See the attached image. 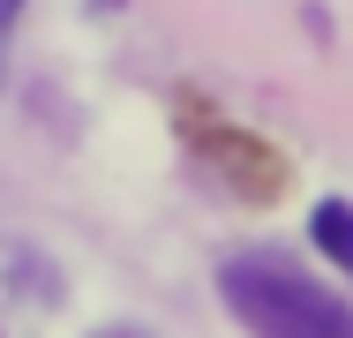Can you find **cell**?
Segmentation results:
<instances>
[{"mask_svg": "<svg viewBox=\"0 0 353 338\" xmlns=\"http://www.w3.org/2000/svg\"><path fill=\"white\" fill-rule=\"evenodd\" d=\"M15 15H23V0H0V83H8V30H15Z\"/></svg>", "mask_w": 353, "mask_h": 338, "instance_id": "3", "label": "cell"}, {"mask_svg": "<svg viewBox=\"0 0 353 338\" xmlns=\"http://www.w3.org/2000/svg\"><path fill=\"white\" fill-rule=\"evenodd\" d=\"M316 248L353 270V203H316Z\"/></svg>", "mask_w": 353, "mask_h": 338, "instance_id": "2", "label": "cell"}, {"mask_svg": "<svg viewBox=\"0 0 353 338\" xmlns=\"http://www.w3.org/2000/svg\"><path fill=\"white\" fill-rule=\"evenodd\" d=\"M105 338H143V331H105Z\"/></svg>", "mask_w": 353, "mask_h": 338, "instance_id": "4", "label": "cell"}, {"mask_svg": "<svg viewBox=\"0 0 353 338\" xmlns=\"http://www.w3.org/2000/svg\"><path fill=\"white\" fill-rule=\"evenodd\" d=\"M225 308L263 338H353V308L279 256H233L218 270Z\"/></svg>", "mask_w": 353, "mask_h": 338, "instance_id": "1", "label": "cell"}]
</instances>
